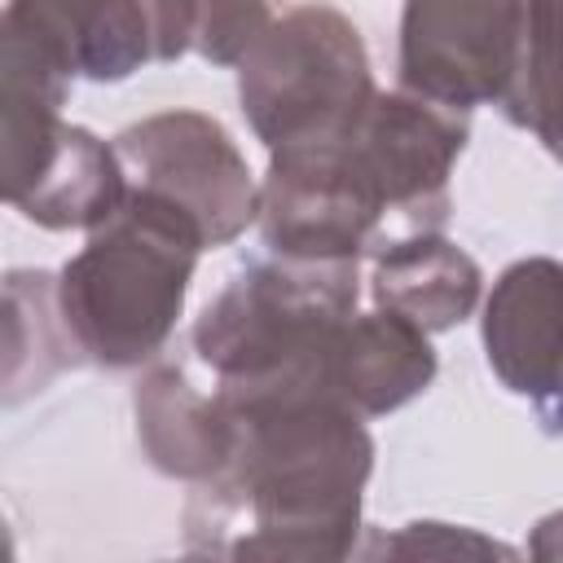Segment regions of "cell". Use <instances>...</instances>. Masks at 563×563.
Segmentation results:
<instances>
[{
  "mask_svg": "<svg viewBox=\"0 0 563 563\" xmlns=\"http://www.w3.org/2000/svg\"><path fill=\"white\" fill-rule=\"evenodd\" d=\"M114 150L128 185L180 207L202 229L207 246H224L251 220H260V185L211 114H150L123 128L114 136Z\"/></svg>",
  "mask_w": 563,
  "mask_h": 563,
  "instance_id": "6",
  "label": "cell"
},
{
  "mask_svg": "<svg viewBox=\"0 0 563 563\" xmlns=\"http://www.w3.org/2000/svg\"><path fill=\"white\" fill-rule=\"evenodd\" d=\"M501 110L537 132V141L563 158V0H528L523 4V53L519 75L501 101Z\"/></svg>",
  "mask_w": 563,
  "mask_h": 563,
  "instance_id": "13",
  "label": "cell"
},
{
  "mask_svg": "<svg viewBox=\"0 0 563 563\" xmlns=\"http://www.w3.org/2000/svg\"><path fill=\"white\" fill-rule=\"evenodd\" d=\"M374 260H378L374 264L378 308H391V312L409 317L427 334L466 321L475 299H479L484 277H479L475 260L462 246L444 242L440 233L405 238V242L378 251Z\"/></svg>",
  "mask_w": 563,
  "mask_h": 563,
  "instance_id": "12",
  "label": "cell"
},
{
  "mask_svg": "<svg viewBox=\"0 0 563 563\" xmlns=\"http://www.w3.org/2000/svg\"><path fill=\"white\" fill-rule=\"evenodd\" d=\"M484 352L493 374L532 400H563V264H510L484 303Z\"/></svg>",
  "mask_w": 563,
  "mask_h": 563,
  "instance_id": "8",
  "label": "cell"
},
{
  "mask_svg": "<svg viewBox=\"0 0 563 563\" xmlns=\"http://www.w3.org/2000/svg\"><path fill=\"white\" fill-rule=\"evenodd\" d=\"M528 0H405L400 84L453 110L506 101Z\"/></svg>",
  "mask_w": 563,
  "mask_h": 563,
  "instance_id": "7",
  "label": "cell"
},
{
  "mask_svg": "<svg viewBox=\"0 0 563 563\" xmlns=\"http://www.w3.org/2000/svg\"><path fill=\"white\" fill-rule=\"evenodd\" d=\"M356 260L273 255L242 268L198 317L194 347L233 405L330 396V347L356 312Z\"/></svg>",
  "mask_w": 563,
  "mask_h": 563,
  "instance_id": "2",
  "label": "cell"
},
{
  "mask_svg": "<svg viewBox=\"0 0 563 563\" xmlns=\"http://www.w3.org/2000/svg\"><path fill=\"white\" fill-rule=\"evenodd\" d=\"M202 246V229L180 207L128 185L57 282L79 352L110 369L150 361L176 330Z\"/></svg>",
  "mask_w": 563,
  "mask_h": 563,
  "instance_id": "3",
  "label": "cell"
},
{
  "mask_svg": "<svg viewBox=\"0 0 563 563\" xmlns=\"http://www.w3.org/2000/svg\"><path fill=\"white\" fill-rule=\"evenodd\" d=\"M238 92L268 150H295L347 132L374 101L361 31L325 4L290 9L246 48Z\"/></svg>",
  "mask_w": 563,
  "mask_h": 563,
  "instance_id": "4",
  "label": "cell"
},
{
  "mask_svg": "<svg viewBox=\"0 0 563 563\" xmlns=\"http://www.w3.org/2000/svg\"><path fill=\"white\" fill-rule=\"evenodd\" d=\"M325 378L343 409L356 418H378L413 400L435 378V352L427 330L391 308L352 312L334 334Z\"/></svg>",
  "mask_w": 563,
  "mask_h": 563,
  "instance_id": "9",
  "label": "cell"
},
{
  "mask_svg": "<svg viewBox=\"0 0 563 563\" xmlns=\"http://www.w3.org/2000/svg\"><path fill=\"white\" fill-rule=\"evenodd\" d=\"M532 554H537V559H563V515H550V519L537 523Z\"/></svg>",
  "mask_w": 563,
  "mask_h": 563,
  "instance_id": "16",
  "label": "cell"
},
{
  "mask_svg": "<svg viewBox=\"0 0 563 563\" xmlns=\"http://www.w3.org/2000/svg\"><path fill=\"white\" fill-rule=\"evenodd\" d=\"M136 431L150 462L167 475L211 479L238 440V422L220 387L202 391L185 369L158 365L136 387Z\"/></svg>",
  "mask_w": 563,
  "mask_h": 563,
  "instance_id": "11",
  "label": "cell"
},
{
  "mask_svg": "<svg viewBox=\"0 0 563 563\" xmlns=\"http://www.w3.org/2000/svg\"><path fill=\"white\" fill-rule=\"evenodd\" d=\"M123 194L128 176L119 150L75 123H62L40 158L4 185V198L44 229H97L119 211Z\"/></svg>",
  "mask_w": 563,
  "mask_h": 563,
  "instance_id": "10",
  "label": "cell"
},
{
  "mask_svg": "<svg viewBox=\"0 0 563 563\" xmlns=\"http://www.w3.org/2000/svg\"><path fill=\"white\" fill-rule=\"evenodd\" d=\"M194 53L229 66L242 62L246 48L268 31V4L264 0H194Z\"/></svg>",
  "mask_w": 563,
  "mask_h": 563,
  "instance_id": "14",
  "label": "cell"
},
{
  "mask_svg": "<svg viewBox=\"0 0 563 563\" xmlns=\"http://www.w3.org/2000/svg\"><path fill=\"white\" fill-rule=\"evenodd\" d=\"M238 440L185 506V545L229 559H343L361 523L374 444L325 396L224 400Z\"/></svg>",
  "mask_w": 563,
  "mask_h": 563,
  "instance_id": "1",
  "label": "cell"
},
{
  "mask_svg": "<svg viewBox=\"0 0 563 563\" xmlns=\"http://www.w3.org/2000/svg\"><path fill=\"white\" fill-rule=\"evenodd\" d=\"M435 528H440L435 541H427V537H418V532L405 528V537L400 541H387L383 550H391V554H462V550H471V554H510L506 545L484 541V537H471V532H453L449 523H435Z\"/></svg>",
  "mask_w": 563,
  "mask_h": 563,
  "instance_id": "15",
  "label": "cell"
},
{
  "mask_svg": "<svg viewBox=\"0 0 563 563\" xmlns=\"http://www.w3.org/2000/svg\"><path fill=\"white\" fill-rule=\"evenodd\" d=\"M194 0H4V48L62 79H128L194 53Z\"/></svg>",
  "mask_w": 563,
  "mask_h": 563,
  "instance_id": "5",
  "label": "cell"
}]
</instances>
